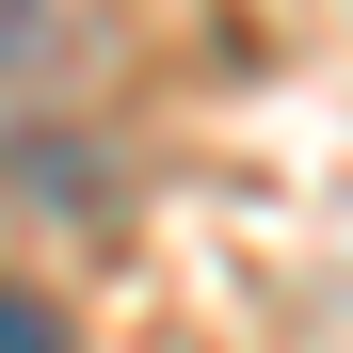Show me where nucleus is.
Listing matches in <instances>:
<instances>
[{"mask_svg":"<svg viewBox=\"0 0 353 353\" xmlns=\"http://www.w3.org/2000/svg\"><path fill=\"white\" fill-rule=\"evenodd\" d=\"M65 32H81V0H0V145H17V112L48 97V65H65Z\"/></svg>","mask_w":353,"mask_h":353,"instance_id":"nucleus-1","label":"nucleus"},{"mask_svg":"<svg viewBox=\"0 0 353 353\" xmlns=\"http://www.w3.org/2000/svg\"><path fill=\"white\" fill-rule=\"evenodd\" d=\"M0 353H81V337L48 321V289H17V273H0Z\"/></svg>","mask_w":353,"mask_h":353,"instance_id":"nucleus-2","label":"nucleus"}]
</instances>
